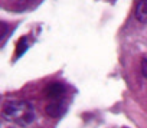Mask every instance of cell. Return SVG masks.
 <instances>
[{"label":"cell","instance_id":"obj_1","mask_svg":"<svg viewBox=\"0 0 147 128\" xmlns=\"http://www.w3.org/2000/svg\"><path fill=\"white\" fill-rule=\"evenodd\" d=\"M3 118L6 121L26 127L35 121L36 112L33 105L28 101H10L3 108Z\"/></svg>","mask_w":147,"mask_h":128},{"label":"cell","instance_id":"obj_2","mask_svg":"<svg viewBox=\"0 0 147 128\" xmlns=\"http://www.w3.org/2000/svg\"><path fill=\"white\" fill-rule=\"evenodd\" d=\"M63 92H65L63 85H62V84H58V82L51 84V85L45 89L46 97H48V98H51V99H61V98H62V95H63Z\"/></svg>","mask_w":147,"mask_h":128},{"label":"cell","instance_id":"obj_3","mask_svg":"<svg viewBox=\"0 0 147 128\" xmlns=\"http://www.w3.org/2000/svg\"><path fill=\"white\" fill-rule=\"evenodd\" d=\"M136 19L143 23L147 25V0H138L136 5Z\"/></svg>","mask_w":147,"mask_h":128},{"label":"cell","instance_id":"obj_4","mask_svg":"<svg viewBox=\"0 0 147 128\" xmlns=\"http://www.w3.org/2000/svg\"><path fill=\"white\" fill-rule=\"evenodd\" d=\"M45 111H46V114H48L49 117L56 118V117H59V115L65 111V105H63V102H59V101H56V102H51V104L46 105Z\"/></svg>","mask_w":147,"mask_h":128},{"label":"cell","instance_id":"obj_5","mask_svg":"<svg viewBox=\"0 0 147 128\" xmlns=\"http://www.w3.org/2000/svg\"><path fill=\"white\" fill-rule=\"evenodd\" d=\"M28 49V38H20L16 46V56H20L22 53H25Z\"/></svg>","mask_w":147,"mask_h":128},{"label":"cell","instance_id":"obj_6","mask_svg":"<svg viewBox=\"0 0 147 128\" xmlns=\"http://www.w3.org/2000/svg\"><path fill=\"white\" fill-rule=\"evenodd\" d=\"M141 74L144 78H147V59L146 58L141 60Z\"/></svg>","mask_w":147,"mask_h":128},{"label":"cell","instance_id":"obj_7","mask_svg":"<svg viewBox=\"0 0 147 128\" xmlns=\"http://www.w3.org/2000/svg\"><path fill=\"white\" fill-rule=\"evenodd\" d=\"M2 40L6 38V33H7V26H6V23H2Z\"/></svg>","mask_w":147,"mask_h":128}]
</instances>
